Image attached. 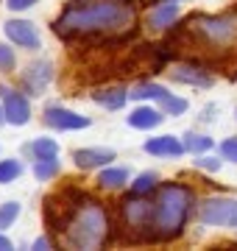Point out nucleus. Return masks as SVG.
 <instances>
[{
    "label": "nucleus",
    "mask_w": 237,
    "mask_h": 251,
    "mask_svg": "<svg viewBox=\"0 0 237 251\" xmlns=\"http://www.w3.org/2000/svg\"><path fill=\"white\" fill-rule=\"evenodd\" d=\"M154 187H156V173H140L137 181L131 184L128 193H131V196H148Z\"/></svg>",
    "instance_id": "393cba45"
},
{
    "label": "nucleus",
    "mask_w": 237,
    "mask_h": 251,
    "mask_svg": "<svg viewBox=\"0 0 237 251\" xmlns=\"http://www.w3.org/2000/svg\"><path fill=\"white\" fill-rule=\"evenodd\" d=\"M134 23L131 0H73L56 17L53 31L62 39H112L131 34Z\"/></svg>",
    "instance_id": "f257e3e1"
},
{
    "label": "nucleus",
    "mask_w": 237,
    "mask_h": 251,
    "mask_svg": "<svg viewBox=\"0 0 237 251\" xmlns=\"http://www.w3.org/2000/svg\"><path fill=\"white\" fill-rule=\"evenodd\" d=\"M45 249H50V240L47 237H37L34 240V251H45Z\"/></svg>",
    "instance_id": "7c9ffc66"
},
{
    "label": "nucleus",
    "mask_w": 237,
    "mask_h": 251,
    "mask_svg": "<svg viewBox=\"0 0 237 251\" xmlns=\"http://www.w3.org/2000/svg\"><path fill=\"white\" fill-rule=\"evenodd\" d=\"M128 181V168H103L98 176V187L103 190H120Z\"/></svg>",
    "instance_id": "6ab92c4d"
},
{
    "label": "nucleus",
    "mask_w": 237,
    "mask_h": 251,
    "mask_svg": "<svg viewBox=\"0 0 237 251\" xmlns=\"http://www.w3.org/2000/svg\"><path fill=\"white\" fill-rule=\"evenodd\" d=\"M212 137H207V134H184V148H187V151L190 153H204V151H210L212 148Z\"/></svg>",
    "instance_id": "5701e85b"
},
{
    "label": "nucleus",
    "mask_w": 237,
    "mask_h": 251,
    "mask_svg": "<svg viewBox=\"0 0 237 251\" xmlns=\"http://www.w3.org/2000/svg\"><path fill=\"white\" fill-rule=\"evenodd\" d=\"M120 224L131 243L154 240V201L128 193L120 201Z\"/></svg>",
    "instance_id": "39448f33"
},
{
    "label": "nucleus",
    "mask_w": 237,
    "mask_h": 251,
    "mask_svg": "<svg viewBox=\"0 0 237 251\" xmlns=\"http://www.w3.org/2000/svg\"><path fill=\"white\" fill-rule=\"evenodd\" d=\"M28 153L34 159H50V156H59V145L50 137H37L34 143L28 145Z\"/></svg>",
    "instance_id": "aec40b11"
},
{
    "label": "nucleus",
    "mask_w": 237,
    "mask_h": 251,
    "mask_svg": "<svg viewBox=\"0 0 237 251\" xmlns=\"http://www.w3.org/2000/svg\"><path fill=\"white\" fill-rule=\"evenodd\" d=\"M128 98V90H123V87H100V90L92 92V100L95 103H100L103 109H123V103H126Z\"/></svg>",
    "instance_id": "f3484780"
},
{
    "label": "nucleus",
    "mask_w": 237,
    "mask_h": 251,
    "mask_svg": "<svg viewBox=\"0 0 237 251\" xmlns=\"http://www.w3.org/2000/svg\"><path fill=\"white\" fill-rule=\"evenodd\" d=\"M109 237V218L106 209L98 201H81V206L75 209V215L70 218V224L64 229V243L70 249H100Z\"/></svg>",
    "instance_id": "20e7f679"
},
{
    "label": "nucleus",
    "mask_w": 237,
    "mask_h": 251,
    "mask_svg": "<svg viewBox=\"0 0 237 251\" xmlns=\"http://www.w3.org/2000/svg\"><path fill=\"white\" fill-rule=\"evenodd\" d=\"M195 193L184 184H162L154 201V240H173L184 232Z\"/></svg>",
    "instance_id": "f03ea898"
},
{
    "label": "nucleus",
    "mask_w": 237,
    "mask_h": 251,
    "mask_svg": "<svg viewBox=\"0 0 237 251\" xmlns=\"http://www.w3.org/2000/svg\"><path fill=\"white\" fill-rule=\"evenodd\" d=\"M162 120H165V112L162 109H154V106H137L128 115V126H131V128H142V131L156 128Z\"/></svg>",
    "instance_id": "dca6fc26"
},
{
    "label": "nucleus",
    "mask_w": 237,
    "mask_h": 251,
    "mask_svg": "<svg viewBox=\"0 0 237 251\" xmlns=\"http://www.w3.org/2000/svg\"><path fill=\"white\" fill-rule=\"evenodd\" d=\"M187 36H192V45H204V50L223 53L237 48V11L226 14H192L182 25Z\"/></svg>",
    "instance_id": "7ed1b4c3"
},
{
    "label": "nucleus",
    "mask_w": 237,
    "mask_h": 251,
    "mask_svg": "<svg viewBox=\"0 0 237 251\" xmlns=\"http://www.w3.org/2000/svg\"><path fill=\"white\" fill-rule=\"evenodd\" d=\"M34 3H37V0H9L6 6H9L11 11H25V9H31Z\"/></svg>",
    "instance_id": "c756f323"
},
{
    "label": "nucleus",
    "mask_w": 237,
    "mask_h": 251,
    "mask_svg": "<svg viewBox=\"0 0 237 251\" xmlns=\"http://www.w3.org/2000/svg\"><path fill=\"white\" fill-rule=\"evenodd\" d=\"M73 159L78 168L84 171H92V168H106L112 159H115V151L112 148H78L73 153Z\"/></svg>",
    "instance_id": "ddd939ff"
},
{
    "label": "nucleus",
    "mask_w": 237,
    "mask_h": 251,
    "mask_svg": "<svg viewBox=\"0 0 237 251\" xmlns=\"http://www.w3.org/2000/svg\"><path fill=\"white\" fill-rule=\"evenodd\" d=\"M17 215H20V204L17 201H6V204L0 206V229L11 226L17 221Z\"/></svg>",
    "instance_id": "a878e982"
},
{
    "label": "nucleus",
    "mask_w": 237,
    "mask_h": 251,
    "mask_svg": "<svg viewBox=\"0 0 237 251\" xmlns=\"http://www.w3.org/2000/svg\"><path fill=\"white\" fill-rule=\"evenodd\" d=\"M159 109H162L165 115H184V112H187V100L173 95V92H167V95L159 100Z\"/></svg>",
    "instance_id": "b1692460"
},
{
    "label": "nucleus",
    "mask_w": 237,
    "mask_h": 251,
    "mask_svg": "<svg viewBox=\"0 0 237 251\" xmlns=\"http://www.w3.org/2000/svg\"><path fill=\"white\" fill-rule=\"evenodd\" d=\"M0 70L11 73L14 70V50L9 45H0Z\"/></svg>",
    "instance_id": "cd10ccee"
},
{
    "label": "nucleus",
    "mask_w": 237,
    "mask_h": 251,
    "mask_svg": "<svg viewBox=\"0 0 237 251\" xmlns=\"http://www.w3.org/2000/svg\"><path fill=\"white\" fill-rule=\"evenodd\" d=\"M3 123H6V109L0 106V126H3Z\"/></svg>",
    "instance_id": "473e14b6"
},
{
    "label": "nucleus",
    "mask_w": 237,
    "mask_h": 251,
    "mask_svg": "<svg viewBox=\"0 0 237 251\" xmlns=\"http://www.w3.org/2000/svg\"><path fill=\"white\" fill-rule=\"evenodd\" d=\"M198 221L204 226H229L237 229V201L235 198H207L198 206Z\"/></svg>",
    "instance_id": "0eeeda50"
},
{
    "label": "nucleus",
    "mask_w": 237,
    "mask_h": 251,
    "mask_svg": "<svg viewBox=\"0 0 237 251\" xmlns=\"http://www.w3.org/2000/svg\"><path fill=\"white\" fill-rule=\"evenodd\" d=\"M56 173H59V159H56V156H50V159H37V162H34V176H37L39 181L53 179Z\"/></svg>",
    "instance_id": "412c9836"
},
{
    "label": "nucleus",
    "mask_w": 237,
    "mask_h": 251,
    "mask_svg": "<svg viewBox=\"0 0 237 251\" xmlns=\"http://www.w3.org/2000/svg\"><path fill=\"white\" fill-rule=\"evenodd\" d=\"M220 156L229 162H237V137H229L220 143Z\"/></svg>",
    "instance_id": "bb28decb"
},
{
    "label": "nucleus",
    "mask_w": 237,
    "mask_h": 251,
    "mask_svg": "<svg viewBox=\"0 0 237 251\" xmlns=\"http://www.w3.org/2000/svg\"><path fill=\"white\" fill-rule=\"evenodd\" d=\"M81 201H87L84 193L78 190H62V193H53V196L45 198V224L50 226V232L64 234L70 218L75 215V209L81 206Z\"/></svg>",
    "instance_id": "423d86ee"
},
{
    "label": "nucleus",
    "mask_w": 237,
    "mask_h": 251,
    "mask_svg": "<svg viewBox=\"0 0 237 251\" xmlns=\"http://www.w3.org/2000/svg\"><path fill=\"white\" fill-rule=\"evenodd\" d=\"M142 151L151 153V156H182L187 148H184V143L179 137L165 134V137H151V140H145L142 143Z\"/></svg>",
    "instance_id": "f8f14e48"
},
{
    "label": "nucleus",
    "mask_w": 237,
    "mask_h": 251,
    "mask_svg": "<svg viewBox=\"0 0 237 251\" xmlns=\"http://www.w3.org/2000/svg\"><path fill=\"white\" fill-rule=\"evenodd\" d=\"M3 92V109H6V123L11 126H25L31 120V106L28 98L17 90H0Z\"/></svg>",
    "instance_id": "1a4fd4ad"
},
{
    "label": "nucleus",
    "mask_w": 237,
    "mask_h": 251,
    "mask_svg": "<svg viewBox=\"0 0 237 251\" xmlns=\"http://www.w3.org/2000/svg\"><path fill=\"white\" fill-rule=\"evenodd\" d=\"M42 120L50 128H56V131H78V128L90 126V117L75 115V112H70V109H64V106H47Z\"/></svg>",
    "instance_id": "6e6552de"
},
{
    "label": "nucleus",
    "mask_w": 237,
    "mask_h": 251,
    "mask_svg": "<svg viewBox=\"0 0 237 251\" xmlns=\"http://www.w3.org/2000/svg\"><path fill=\"white\" fill-rule=\"evenodd\" d=\"M3 31H6V36H9L14 45L25 48V50H37L39 48V34L28 20H9L3 25Z\"/></svg>",
    "instance_id": "9b49d317"
},
{
    "label": "nucleus",
    "mask_w": 237,
    "mask_h": 251,
    "mask_svg": "<svg viewBox=\"0 0 237 251\" xmlns=\"http://www.w3.org/2000/svg\"><path fill=\"white\" fill-rule=\"evenodd\" d=\"M0 251H11V240L3 237V234H0Z\"/></svg>",
    "instance_id": "2f4dec72"
},
{
    "label": "nucleus",
    "mask_w": 237,
    "mask_h": 251,
    "mask_svg": "<svg viewBox=\"0 0 237 251\" xmlns=\"http://www.w3.org/2000/svg\"><path fill=\"white\" fill-rule=\"evenodd\" d=\"M23 173V162L20 159H0V184L17 181Z\"/></svg>",
    "instance_id": "4be33fe9"
},
{
    "label": "nucleus",
    "mask_w": 237,
    "mask_h": 251,
    "mask_svg": "<svg viewBox=\"0 0 237 251\" xmlns=\"http://www.w3.org/2000/svg\"><path fill=\"white\" fill-rule=\"evenodd\" d=\"M195 168H201V171H210V173H215L220 168V159H215V156H195Z\"/></svg>",
    "instance_id": "c85d7f7f"
},
{
    "label": "nucleus",
    "mask_w": 237,
    "mask_h": 251,
    "mask_svg": "<svg viewBox=\"0 0 237 251\" xmlns=\"http://www.w3.org/2000/svg\"><path fill=\"white\" fill-rule=\"evenodd\" d=\"M173 81L179 84H190V87H212V75L204 67L198 64H176L173 70H170Z\"/></svg>",
    "instance_id": "4468645a"
},
{
    "label": "nucleus",
    "mask_w": 237,
    "mask_h": 251,
    "mask_svg": "<svg viewBox=\"0 0 237 251\" xmlns=\"http://www.w3.org/2000/svg\"><path fill=\"white\" fill-rule=\"evenodd\" d=\"M50 78H53L50 62H34V64H28V70L23 73V90L28 95H42L45 87L50 84Z\"/></svg>",
    "instance_id": "9d476101"
},
{
    "label": "nucleus",
    "mask_w": 237,
    "mask_h": 251,
    "mask_svg": "<svg viewBox=\"0 0 237 251\" xmlns=\"http://www.w3.org/2000/svg\"><path fill=\"white\" fill-rule=\"evenodd\" d=\"M179 17V0H165L159 6L151 9L148 14V25L154 28V31H165V28H170Z\"/></svg>",
    "instance_id": "2eb2a0df"
},
{
    "label": "nucleus",
    "mask_w": 237,
    "mask_h": 251,
    "mask_svg": "<svg viewBox=\"0 0 237 251\" xmlns=\"http://www.w3.org/2000/svg\"><path fill=\"white\" fill-rule=\"evenodd\" d=\"M167 95V90L165 87H159V84H154V81H140V84H134L131 90H128V98L134 100H159Z\"/></svg>",
    "instance_id": "a211bd4d"
}]
</instances>
